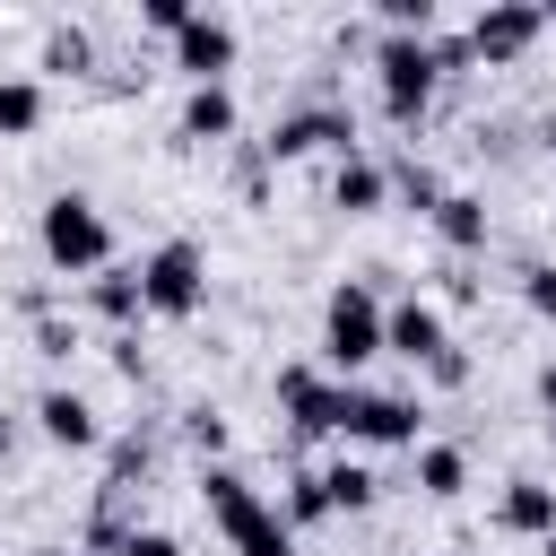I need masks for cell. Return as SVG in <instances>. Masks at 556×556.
<instances>
[{
    "instance_id": "obj_1",
    "label": "cell",
    "mask_w": 556,
    "mask_h": 556,
    "mask_svg": "<svg viewBox=\"0 0 556 556\" xmlns=\"http://www.w3.org/2000/svg\"><path fill=\"white\" fill-rule=\"evenodd\" d=\"M200 495H208V513H217V530H226V547L235 556H295V539H287V521L252 495V478L243 469H200Z\"/></svg>"
},
{
    "instance_id": "obj_2",
    "label": "cell",
    "mask_w": 556,
    "mask_h": 556,
    "mask_svg": "<svg viewBox=\"0 0 556 556\" xmlns=\"http://www.w3.org/2000/svg\"><path fill=\"white\" fill-rule=\"evenodd\" d=\"M374 78H382V113L391 122H417L434 104V35H382L374 43Z\"/></svg>"
},
{
    "instance_id": "obj_3",
    "label": "cell",
    "mask_w": 556,
    "mask_h": 556,
    "mask_svg": "<svg viewBox=\"0 0 556 556\" xmlns=\"http://www.w3.org/2000/svg\"><path fill=\"white\" fill-rule=\"evenodd\" d=\"M200 295H208V252H200L191 235H174V243H156V252L139 261V304H148V313L182 321V313H200Z\"/></svg>"
},
{
    "instance_id": "obj_4",
    "label": "cell",
    "mask_w": 556,
    "mask_h": 556,
    "mask_svg": "<svg viewBox=\"0 0 556 556\" xmlns=\"http://www.w3.org/2000/svg\"><path fill=\"white\" fill-rule=\"evenodd\" d=\"M43 261H52V269H104V261H113V226H104V208L78 200V191L43 200Z\"/></svg>"
},
{
    "instance_id": "obj_5",
    "label": "cell",
    "mask_w": 556,
    "mask_h": 556,
    "mask_svg": "<svg viewBox=\"0 0 556 556\" xmlns=\"http://www.w3.org/2000/svg\"><path fill=\"white\" fill-rule=\"evenodd\" d=\"M321 356L339 365V374H356V365H374L382 356V304H374V287H330V304H321Z\"/></svg>"
},
{
    "instance_id": "obj_6",
    "label": "cell",
    "mask_w": 556,
    "mask_h": 556,
    "mask_svg": "<svg viewBox=\"0 0 556 556\" xmlns=\"http://www.w3.org/2000/svg\"><path fill=\"white\" fill-rule=\"evenodd\" d=\"M330 426H339V434H356V443H417V400L339 382V408H330Z\"/></svg>"
},
{
    "instance_id": "obj_7",
    "label": "cell",
    "mask_w": 556,
    "mask_h": 556,
    "mask_svg": "<svg viewBox=\"0 0 556 556\" xmlns=\"http://www.w3.org/2000/svg\"><path fill=\"white\" fill-rule=\"evenodd\" d=\"M547 35V17L530 9V0H504V9H478V26H469V61H521L530 43Z\"/></svg>"
},
{
    "instance_id": "obj_8",
    "label": "cell",
    "mask_w": 556,
    "mask_h": 556,
    "mask_svg": "<svg viewBox=\"0 0 556 556\" xmlns=\"http://www.w3.org/2000/svg\"><path fill=\"white\" fill-rule=\"evenodd\" d=\"M174 70H191V87H226V70H235V26L208 17V9H191V26L174 35Z\"/></svg>"
},
{
    "instance_id": "obj_9",
    "label": "cell",
    "mask_w": 556,
    "mask_h": 556,
    "mask_svg": "<svg viewBox=\"0 0 556 556\" xmlns=\"http://www.w3.org/2000/svg\"><path fill=\"white\" fill-rule=\"evenodd\" d=\"M313 148L356 156V122H348L339 104H313V113H287V122L269 130V156H313Z\"/></svg>"
},
{
    "instance_id": "obj_10",
    "label": "cell",
    "mask_w": 556,
    "mask_h": 556,
    "mask_svg": "<svg viewBox=\"0 0 556 556\" xmlns=\"http://www.w3.org/2000/svg\"><path fill=\"white\" fill-rule=\"evenodd\" d=\"M382 348H391V356H408V365H434L452 339H443V313H434L426 295H400V304L382 313Z\"/></svg>"
},
{
    "instance_id": "obj_11",
    "label": "cell",
    "mask_w": 556,
    "mask_h": 556,
    "mask_svg": "<svg viewBox=\"0 0 556 556\" xmlns=\"http://www.w3.org/2000/svg\"><path fill=\"white\" fill-rule=\"evenodd\" d=\"M278 408H287V426H295V434H321V426H330V408H339V382H321L313 365H287V374H278Z\"/></svg>"
},
{
    "instance_id": "obj_12",
    "label": "cell",
    "mask_w": 556,
    "mask_h": 556,
    "mask_svg": "<svg viewBox=\"0 0 556 556\" xmlns=\"http://www.w3.org/2000/svg\"><path fill=\"white\" fill-rule=\"evenodd\" d=\"M35 426H43V443H61V452H87V443L104 434L78 391H43V400H35Z\"/></svg>"
},
{
    "instance_id": "obj_13",
    "label": "cell",
    "mask_w": 556,
    "mask_h": 556,
    "mask_svg": "<svg viewBox=\"0 0 556 556\" xmlns=\"http://www.w3.org/2000/svg\"><path fill=\"white\" fill-rule=\"evenodd\" d=\"M382 191H391V174H382L374 156H339V174H330V208L374 217V208H382Z\"/></svg>"
},
{
    "instance_id": "obj_14",
    "label": "cell",
    "mask_w": 556,
    "mask_h": 556,
    "mask_svg": "<svg viewBox=\"0 0 556 556\" xmlns=\"http://www.w3.org/2000/svg\"><path fill=\"white\" fill-rule=\"evenodd\" d=\"M495 521H504V530H521V539H547V530H556V486H539V478H513Z\"/></svg>"
},
{
    "instance_id": "obj_15",
    "label": "cell",
    "mask_w": 556,
    "mask_h": 556,
    "mask_svg": "<svg viewBox=\"0 0 556 556\" xmlns=\"http://www.w3.org/2000/svg\"><path fill=\"white\" fill-rule=\"evenodd\" d=\"M434 235H443L452 252H486V200L443 191V200H434Z\"/></svg>"
},
{
    "instance_id": "obj_16",
    "label": "cell",
    "mask_w": 556,
    "mask_h": 556,
    "mask_svg": "<svg viewBox=\"0 0 556 556\" xmlns=\"http://www.w3.org/2000/svg\"><path fill=\"white\" fill-rule=\"evenodd\" d=\"M226 130H235V96H226V87H191V104H182V139L208 148V139H226Z\"/></svg>"
},
{
    "instance_id": "obj_17",
    "label": "cell",
    "mask_w": 556,
    "mask_h": 556,
    "mask_svg": "<svg viewBox=\"0 0 556 556\" xmlns=\"http://www.w3.org/2000/svg\"><path fill=\"white\" fill-rule=\"evenodd\" d=\"M417 486H426L434 504L460 495V486H469V452H460V443H426V452H417Z\"/></svg>"
},
{
    "instance_id": "obj_18",
    "label": "cell",
    "mask_w": 556,
    "mask_h": 556,
    "mask_svg": "<svg viewBox=\"0 0 556 556\" xmlns=\"http://www.w3.org/2000/svg\"><path fill=\"white\" fill-rule=\"evenodd\" d=\"M96 313H104V321H139V313H148V304H139V269H113V261H104V269H96Z\"/></svg>"
},
{
    "instance_id": "obj_19",
    "label": "cell",
    "mask_w": 556,
    "mask_h": 556,
    "mask_svg": "<svg viewBox=\"0 0 556 556\" xmlns=\"http://www.w3.org/2000/svg\"><path fill=\"white\" fill-rule=\"evenodd\" d=\"M43 122V87L35 78H0V139H26Z\"/></svg>"
},
{
    "instance_id": "obj_20",
    "label": "cell",
    "mask_w": 556,
    "mask_h": 556,
    "mask_svg": "<svg viewBox=\"0 0 556 556\" xmlns=\"http://www.w3.org/2000/svg\"><path fill=\"white\" fill-rule=\"evenodd\" d=\"M87 61H96L87 26H52V35H43V61H35V70H52V78H78Z\"/></svg>"
},
{
    "instance_id": "obj_21",
    "label": "cell",
    "mask_w": 556,
    "mask_h": 556,
    "mask_svg": "<svg viewBox=\"0 0 556 556\" xmlns=\"http://www.w3.org/2000/svg\"><path fill=\"white\" fill-rule=\"evenodd\" d=\"M321 486H330V513H365L374 504V469H356V460L321 469Z\"/></svg>"
},
{
    "instance_id": "obj_22",
    "label": "cell",
    "mask_w": 556,
    "mask_h": 556,
    "mask_svg": "<svg viewBox=\"0 0 556 556\" xmlns=\"http://www.w3.org/2000/svg\"><path fill=\"white\" fill-rule=\"evenodd\" d=\"M330 513V486L321 478H295V495H287V521H321Z\"/></svg>"
},
{
    "instance_id": "obj_23",
    "label": "cell",
    "mask_w": 556,
    "mask_h": 556,
    "mask_svg": "<svg viewBox=\"0 0 556 556\" xmlns=\"http://www.w3.org/2000/svg\"><path fill=\"white\" fill-rule=\"evenodd\" d=\"M139 17H148L156 35H182V26H191V0H139Z\"/></svg>"
},
{
    "instance_id": "obj_24",
    "label": "cell",
    "mask_w": 556,
    "mask_h": 556,
    "mask_svg": "<svg viewBox=\"0 0 556 556\" xmlns=\"http://www.w3.org/2000/svg\"><path fill=\"white\" fill-rule=\"evenodd\" d=\"M400 191H408V200H417V208H426V217H434V200H443V182H434V174H426V165H400Z\"/></svg>"
},
{
    "instance_id": "obj_25",
    "label": "cell",
    "mask_w": 556,
    "mask_h": 556,
    "mask_svg": "<svg viewBox=\"0 0 556 556\" xmlns=\"http://www.w3.org/2000/svg\"><path fill=\"white\" fill-rule=\"evenodd\" d=\"M70 348H78V330H70V321H52V313H43V321H35V356H70Z\"/></svg>"
},
{
    "instance_id": "obj_26",
    "label": "cell",
    "mask_w": 556,
    "mask_h": 556,
    "mask_svg": "<svg viewBox=\"0 0 556 556\" xmlns=\"http://www.w3.org/2000/svg\"><path fill=\"white\" fill-rule=\"evenodd\" d=\"M521 295H530V313L556 321V269H521Z\"/></svg>"
},
{
    "instance_id": "obj_27",
    "label": "cell",
    "mask_w": 556,
    "mask_h": 556,
    "mask_svg": "<svg viewBox=\"0 0 556 556\" xmlns=\"http://www.w3.org/2000/svg\"><path fill=\"white\" fill-rule=\"evenodd\" d=\"M191 443H200V452H226V417H217V408H191Z\"/></svg>"
},
{
    "instance_id": "obj_28",
    "label": "cell",
    "mask_w": 556,
    "mask_h": 556,
    "mask_svg": "<svg viewBox=\"0 0 556 556\" xmlns=\"http://www.w3.org/2000/svg\"><path fill=\"white\" fill-rule=\"evenodd\" d=\"M122 556H182V547H174L165 530H130V539H122Z\"/></svg>"
},
{
    "instance_id": "obj_29",
    "label": "cell",
    "mask_w": 556,
    "mask_h": 556,
    "mask_svg": "<svg viewBox=\"0 0 556 556\" xmlns=\"http://www.w3.org/2000/svg\"><path fill=\"white\" fill-rule=\"evenodd\" d=\"M539 400H547V417H556V365H539Z\"/></svg>"
},
{
    "instance_id": "obj_30",
    "label": "cell",
    "mask_w": 556,
    "mask_h": 556,
    "mask_svg": "<svg viewBox=\"0 0 556 556\" xmlns=\"http://www.w3.org/2000/svg\"><path fill=\"white\" fill-rule=\"evenodd\" d=\"M35 556H70V547H35Z\"/></svg>"
},
{
    "instance_id": "obj_31",
    "label": "cell",
    "mask_w": 556,
    "mask_h": 556,
    "mask_svg": "<svg viewBox=\"0 0 556 556\" xmlns=\"http://www.w3.org/2000/svg\"><path fill=\"white\" fill-rule=\"evenodd\" d=\"M547 556H556V530H547Z\"/></svg>"
},
{
    "instance_id": "obj_32",
    "label": "cell",
    "mask_w": 556,
    "mask_h": 556,
    "mask_svg": "<svg viewBox=\"0 0 556 556\" xmlns=\"http://www.w3.org/2000/svg\"><path fill=\"white\" fill-rule=\"evenodd\" d=\"M539 17H556V9H539Z\"/></svg>"
},
{
    "instance_id": "obj_33",
    "label": "cell",
    "mask_w": 556,
    "mask_h": 556,
    "mask_svg": "<svg viewBox=\"0 0 556 556\" xmlns=\"http://www.w3.org/2000/svg\"><path fill=\"white\" fill-rule=\"evenodd\" d=\"M547 434H556V417H547Z\"/></svg>"
}]
</instances>
